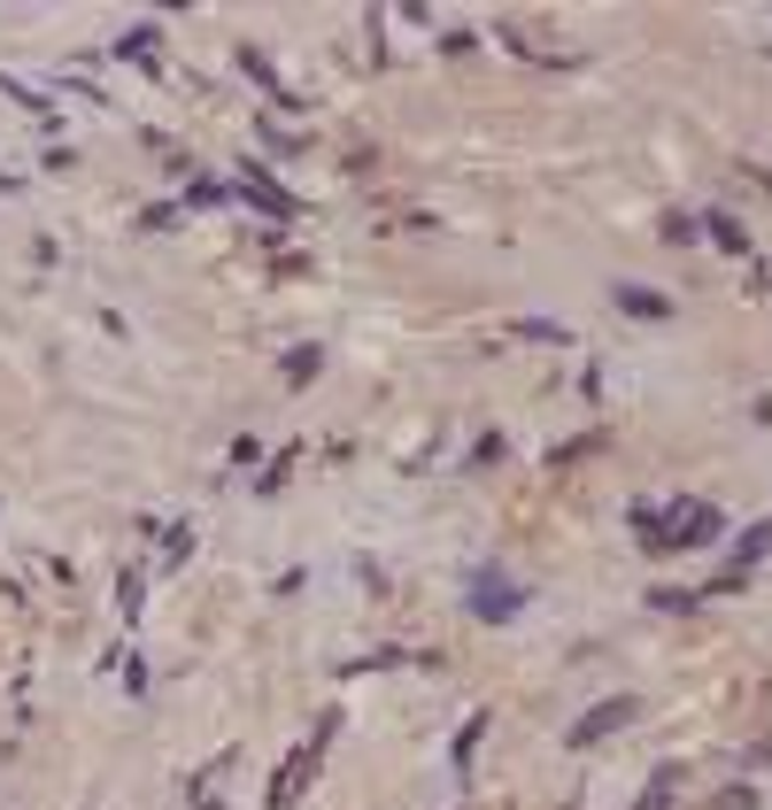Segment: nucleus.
Wrapping results in <instances>:
<instances>
[{"mask_svg": "<svg viewBox=\"0 0 772 810\" xmlns=\"http://www.w3.org/2000/svg\"><path fill=\"white\" fill-rule=\"evenodd\" d=\"M656 517H664L672 548H711V540L726 533V517H719L711 502H672V509H656Z\"/></svg>", "mask_w": 772, "mask_h": 810, "instance_id": "f257e3e1", "label": "nucleus"}, {"mask_svg": "<svg viewBox=\"0 0 772 810\" xmlns=\"http://www.w3.org/2000/svg\"><path fill=\"white\" fill-rule=\"evenodd\" d=\"M633 710H641L633 695H618V702H595V710H588V718L564 733V741H572V749H595V741H611L618 726H633Z\"/></svg>", "mask_w": 772, "mask_h": 810, "instance_id": "f03ea898", "label": "nucleus"}, {"mask_svg": "<svg viewBox=\"0 0 772 810\" xmlns=\"http://www.w3.org/2000/svg\"><path fill=\"white\" fill-rule=\"evenodd\" d=\"M471 618H487V626H510V618H518V587H502V579H479V587H471Z\"/></svg>", "mask_w": 772, "mask_h": 810, "instance_id": "7ed1b4c3", "label": "nucleus"}, {"mask_svg": "<svg viewBox=\"0 0 772 810\" xmlns=\"http://www.w3.org/2000/svg\"><path fill=\"white\" fill-rule=\"evenodd\" d=\"M240 201H255V209H271V216H294V193H287V185H271L255 162L240 170Z\"/></svg>", "mask_w": 772, "mask_h": 810, "instance_id": "20e7f679", "label": "nucleus"}, {"mask_svg": "<svg viewBox=\"0 0 772 810\" xmlns=\"http://www.w3.org/2000/svg\"><path fill=\"white\" fill-rule=\"evenodd\" d=\"M154 47H162V39H154L148 23H140V31H124V39H117V47H109V54H124V62H140V70H148V78H162V54H154Z\"/></svg>", "mask_w": 772, "mask_h": 810, "instance_id": "39448f33", "label": "nucleus"}, {"mask_svg": "<svg viewBox=\"0 0 772 810\" xmlns=\"http://www.w3.org/2000/svg\"><path fill=\"white\" fill-rule=\"evenodd\" d=\"M618 310H625V317H641V324L672 317V302H664V294H656V286H618Z\"/></svg>", "mask_w": 772, "mask_h": 810, "instance_id": "423d86ee", "label": "nucleus"}, {"mask_svg": "<svg viewBox=\"0 0 772 810\" xmlns=\"http://www.w3.org/2000/svg\"><path fill=\"white\" fill-rule=\"evenodd\" d=\"M510 340H541V347H572V324H557V317H518V324H510Z\"/></svg>", "mask_w": 772, "mask_h": 810, "instance_id": "0eeeda50", "label": "nucleus"}, {"mask_svg": "<svg viewBox=\"0 0 772 810\" xmlns=\"http://www.w3.org/2000/svg\"><path fill=\"white\" fill-rule=\"evenodd\" d=\"M703 232H711V240H719L726 255H750V232H742V224H734L726 209H711V216H703Z\"/></svg>", "mask_w": 772, "mask_h": 810, "instance_id": "6e6552de", "label": "nucleus"}, {"mask_svg": "<svg viewBox=\"0 0 772 810\" xmlns=\"http://www.w3.org/2000/svg\"><path fill=\"white\" fill-rule=\"evenodd\" d=\"M765 548H772V517H765V525H750V533L734 540V571H750V564H758Z\"/></svg>", "mask_w": 772, "mask_h": 810, "instance_id": "1a4fd4ad", "label": "nucleus"}, {"mask_svg": "<svg viewBox=\"0 0 772 810\" xmlns=\"http://www.w3.org/2000/svg\"><path fill=\"white\" fill-rule=\"evenodd\" d=\"M0 93H8V101H23L31 117H54V101H47L39 85H23V78H8V70H0Z\"/></svg>", "mask_w": 772, "mask_h": 810, "instance_id": "9d476101", "label": "nucleus"}, {"mask_svg": "<svg viewBox=\"0 0 772 810\" xmlns=\"http://www.w3.org/2000/svg\"><path fill=\"white\" fill-rule=\"evenodd\" d=\"M672 796H680V772L664 765V772L649 780V796H641V803H633V810H672Z\"/></svg>", "mask_w": 772, "mask_h": 810, "instance_id": "9b49d317", "label": "nucleus"}, {"mask_svg": "<svg viewBox=\"0 0 772 810\" xmlns=\"http://www.w3.org/2000/svg\"><path fill=\"white\" fill-rule=\"evenodd\" d=\"M317 371H324V347H294V355H287V378H294V386L317 378Z\"/></svg>", "mask_w": 772, "mask_h": 810, "instance_id": "f8f14e48", "label": "nucleus"}, {"mask_svg": "<svg viewBox=\"0 0 772 810\" xmlns=\"http://www.w3.org/2000/svg\"><path fill=\"white\" fill-rule=\"evenodd\" d=\"M649 603H656V610H695V603H703V595H688V587H656V595H649Z\"/></svg>", "mask_w": 772, "mask_h": 810, "instance_id": "ddd939ff", "label": "nucleus"}, {"mask_svg": "<svg viewBox=\"0 0 772 810\" xmlns=\"http://www.w3.org/2000/svg\"><path fill=\"white\" fill-rule=\"evenodd\" d=\"M487 726H494V718H471V726L457 733V765H471V749H479V733H487Z\"/></svg>", "mask_w": 772, "mask_h": 810, "instance_id": "4468645a", "label": "nucleus"}, {"mask_svg": "<svg viewBox=\"0 0 772 810\" xmlns=\"http://www.w3.org/2000/svg\"><path fill=\"white\" fill-rule=\"evenodd\" d=\"M117 603H124V618H140V571H124V579H117Z\"/></svg>", "mask_w": 772, "mask_h": 810, "instance_id": "2eb2a0df", "label": "nucleus"}]
</instances>
